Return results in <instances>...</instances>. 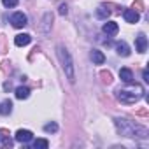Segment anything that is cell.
<instances>
[{
  "label": "cell",
  "mask_w": 149,
  "mask_h": 149,
  "mask_svg": "<svg viewBox=\"0 0 149 149\" xmlns=\"http://www.w3.org/2000/svg\"><path fill=\"white\" fill-rule=\"evenodd\" d=\"M116 93H118V100H119L121 104L130 105V104H135L139 98H142V95H144V88H142L140 84H133V83H130V88L118 90Z\"/></svg>",
  "instance_id": "obj_2"
},
{
  "label": "cell",
  "mask_w": 149,
  "mask_h": 149,
  "mask_svg": "<svg viewBox=\"0 0 149 149\" xmlns=\"http://www.w3.org/2000/svg\"><path fill=\"white\" fill-rule=\"evenodd\" d=\"M30 40H32V37H30L28 33H19V35H16L14 44H16V46H19V47H23V46L30 44Z\"/></svg>",
  "instance_id": "obj_11"
},
{
  "label": "cell",
  "mask_w": 149,
  "mask_h": 149,
  "mask_svg": "<svg viewBox=\"0 0 149 149\" xmlns=\"http://www.w3.org/2000/svg\"><path fill=\"white\" fill-rule=\"evenodd\" d=\"M135 49L139 53H146V49H147V37L144 33H139L135 37Z\"/></svg>",
  "instance_id": "obj_6"
},
{
  "label": "cell",
  "mask_w": 149,
  "mask_h": 149,
  "mask_svg": "<svg viewBox=\"0 0 149 149\" xmlns=\"http://www.w3.org/2000/svg\"><path fill=\"white\" fill-rule=\"evenodd\" d=\"M11 111H13V102L11 100H4L2 104H0V114H2V116L11 114Z\"/></svg>",
  "instance_id": "obj_15"
},
{
  "label": "cell",
  "mask_w": 149,
  "mask_h": 149,
  "mask_svg": "<svg viewBox=\"0 0 149 149\" xmlns=\"http://www.w3.org/2000/svg\"><path fill=\"white\" fill-rule=\"evenodd\" d=\"M33 147L37 149V147H42V149H47L49 147V142L46 140V139H37L35 142H33Z\"/></svg>",
  "instance_id": "obj_18"
},
{
  "label": "cell",
  "mask_w": 149,
  "mask_h": 149,
  "mask_svg": "<svg viewBox=\"0 0 149 149\" xmlns=\"http://www.w3.org/2000/svg\"><path fill=\"white\" fill-rule=\"evenodd\" d=\"M135 114H137V116H142V118H144V116H147V114H149V111H147V107H142V109H139V111H137Z\"/></svg>",
  "instance_id": "obj_23"
},
{
  "label": "cell",
  "mask_w": 149,
  "mask_h": 149,
  "mask_svg": "<svg viewBox=\"0 0 149 149\" xmlns=\"http://www.w3.org/2000/svg\"><path fill=\"white\" fill-rule=\"evenodd\" d=\"M44 132H47V133H56V132H58V125H56V123H47V125H44Z\"/></svg>",
  "instance_id": "obj_19"
},
{
  "label": "cell",
  "mask_w": 149,
  "mask_h": 149,
  "mask_svg": "<svg viewBox=\"0 0 149 149\" xmlns=\"http://www.w3.org/2000/svg\"><path fill=\"white\" fill-rule=\"evenodd\" d=\"M100 77H102V81H104L105 84H111V83H112V74L107 72V70H102V72H100Z\"/></svg>",
  "instance_id": "obj_17"
},
{
  "label": "cell",
  "mask_w": 149,
  "mask_h": 149,
  "mask_svg": "<svg viewBox=\"0 0 149 149\" xmlns=\"http://www.w3.org/2000/svg\"><path fill=\"white\" fill-rule=\"evenodd\" d=\"M2 4L11 9V7H16V6H18V0H2Z\"/></svg>",
  "instance_id": "obj_21"
},
{
  "label": "cell",
  "mask_w": 149,
  "mask_h": 149,
  "mask_svg": "<svg viewBox=\"0 0 149 149\" xmlns=\"http://www.w3.org/2000/svg\"><path fill=\"white\" fill-rule=\"evenodd\" d=\"M4 90H6V91H7V90H11V83H9V81L4 84Z\"/></svg>",
  "instance_id": "obj_26"
},
{
  "label": "cell",
  "mask_w": 149,
  "mask_h": 149,
  "mask_svg": "<svg viewBox=\"0 0 149 149\" xmlns=\"http://www.w3.org/2000/svg\"><path fill=\"white\" fill-rule=\"evenodd\" d=\"M91 60H93V63H97V65H104L105 56H104V53H102V51L93 49V51H91Z\"/></svg>",
  "instance_id": "obj_13"
},
{
  "label": "cell",
  "mask_w": 149,
  "mask_h": 149,
  "mask_svg": "<svg viewBox=\"0 0 149 149\" xmlns=\"http://www.w3.org/2000/svg\"><path fill=\"white\" fill-rule=\"evenodd\" d=\"M142 77H144V83H149V72H147V68H144V72H142Z\"/></svg>",
  "instance_id": "obj_25"
},
{
  "label": "cell",
  "mask_w": 149,
  "mask_h": 149,
  "mask_svg": "<svg viewBox=\"0 0 149 149\" xmlns=\"http://www.w3.org/2000/svg\"><path fill=\"white\" fill-rule=\"evenodd\" d=\"M119 77H121V81H123V83L130 84V83H133V72H132L130 68L123 67V68L119 70Z\"/></svg>",
  "instance_id": "obj_9"
},
{
  "label": "cell",
  "mask_w": 149,
  "mask_h": 149,
  "mask_svg": "<svg viewBox=\"0 0 149 149\" xmlns=\"http://www.w3.org/2000/svg\"><path fill=\"white\" fill-rule=\"evenodd\" d=\"M123 18L126 23H137L139 21V13L133 11V9H125L123 11Z\"/></svg>",
  "instance_id": "obj_8"
},
{
  "label": "cell",
  "mask_w": 149,
  "mask_h": 149,
  "mask_svg": "<svg viewBox=\"0 0 149 149\" xmlns=\"http://www.w3.org/2000/svg\"><path fill=\"white\" fill-rule=\"evenodd\" d=\"M111 16V11L105 7V6H100L98 9H97V18H100V19H107Z\"/></svg>",
  "instance_id": "obj_16"
},
{
  "label": "cell",
  "mask_w": 149,
  "mask_h": 149,
  "mask_svg": "<svg viewBox=\"0 0 149 149\" xmlns=\"http://www.w3.org/2000/svg\"><path fill=\"white\" fill-rule=\"evenodd\" d=\"M114 123H116V128H118L119 135H123V137H130V139H147L149 137L147 128L139 125V123L128 121L125 118H116Z\"/></svg>",
  "instance_id": "obj_1"
},
{
  "label": "cell",
  "mask_w": 149,
  "mask_h": 149,
  "mask_svg": "<svg viewBox=\"0 0 149 149\" xmlns=\"http://www.w3.org/2000/svg\"><path fill=\"white\" fill-rule=\"evenodd\" d=\"M28 97H30V88H26V86H18L16 88V98L18 100H25Z\"/></svg>",
  "instance_id": "obj_14"
},
{
  "label": "cell",
  "mask_w": 149,
  "mask_h": 149,
  "mask_svg": "<svg viewBox=\"0 0 149 149\" xmlns=\"http://www.w3.org/2000/svg\"><path fill=\"white\" fill-rule=\"evenodd\" d=\"M116 51H118L119 56H130V47H128V44L125 40H119L116 44Z\"/></svg>",
  "instance_id": "obj_12"
},
{
  "label": "cell",
  "mask_w": 149,
  "mask_h": 149,
  "mask_svg": "<svg viewBox=\"0 0 149 149\" xmlns=\"http://www.w3.org/2000/svg\"><path fill=\"white\" fill-rule=\"evenodd\" d=\"M51 23H53V14H51V13H46V14H44V19H42V25H40V30H42L44 33H49Z\"/></svg>",
  "instance_id": "obj_10"
},
{
  "label": "cell",
  "mask_w": 149,
  "mask_h": 149,
  "mask_svg": "<svg viewBox=\"0 0 149 149\" xmlns=\"http://www.w3.org/2000/svg\"><path fill=\"white\" fill-rule=\"evenodd\" d=\"M58 13H60L61 16H65V14L68 13V9H67V4H60V7H58Z\"/></svg>",
  "instance_id": "obj_22"
},
{
  "label": "cell",
  "mask_w": 149,
  "mask_h": 149,
  "mask_svg": "<svg viewBox=\"0 0 149 149\" xmlns=\"http://www.w3.org/2000/svg\"><path fill=\"white\" fill-rule=\"evenodd\" d=\"M133 11H144V2H142V0H135V2H133Z\"/></svg>",
  "instance_id": "obj_20"
},
{
  "label": "cell",
  "mask_w": 149,
  "mask_h": 149,
  "mask_svg": "<svg viewBox=\"0 0 149 149\" xmlns=\"http://www.w3.org/2000/svg\"><path fill=\"white\" fill-rule=\"evenodd\" d=\"M56 49H58V58H60V63H61V68H63V72H65L67 79H68L70 83H74V81H76V70H74V61H72L70 53H68L67 47L61 46V44H60Z\"/></svg>",
  "instance_id": "obj_3"
},
{
  "label": "cell",
  "mask_w": 149,
  "mask_h": 149,
  "mask_svg": "<svg viewBox=\"0 0 149 149\" xmlns=\"http://www.w3.org/2000/svg\"><path fill=\"white\" fill-rule=\"evenodd\" d=\"M11 23H13L14 28H23V26H26L28 18H26V14H23V13H14V14L11 16Z\"/></svg>",
  "instance_id": "obj_4"
},
{
  "label": "cell",
  "mask_w": 149,
  "mask_h": 149,
  "mask_svg": "<svg viewBox=\"0 0 149 149\" xmlns=\"http://www.w3.org/2000/svg\"><path fill=\"white\" fill-rule=\"evenodd\" d=\"M118 30H119V26H118L116 21H107V23H104V26H102V32L107 33V35H116Z\"/></svg>",
  "instance_id": "obj_7"
},
{
  "label": "cell",
  "mask_w": 149,
  "mask_h": 149,
  "mask_svg": "<svg viewBox=\"0 0 149 149\" xmlns=\"http://www.w3.org/2000/svg\"><path fill=\"white\" fill-rule=\"evenodd\" d=\"M9 137V132L7 130H2V128H0V142H2L4 139H7Z\"/></svg>",
  "instance_id": "obj_24"
},
{
  "label": "cell",
  "mask_w": 149,
  "mask_h": 149,
  "mask_svg": "<svg viewBox=\"0 0 149 149\" xmlns=\"http://www.w3.org/2000/svg\"><path fill=\"white\" fill-rule=\"evenodd\" d=\"M14 139H16L18 142H21V144H26V142H30V140L33 139V133H32L30 130H18L16 135H14Z\"/></svg>",
  "instance_id": "obj_5"
}]
</instances>
